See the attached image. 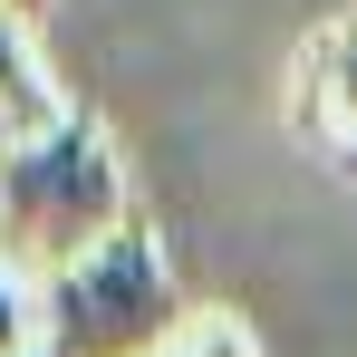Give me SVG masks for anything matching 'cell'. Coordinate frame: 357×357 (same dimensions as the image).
Masks as SVG:
<instances>
[{
  "instance_id": "cell-3",
  "label": "cell",
  "mask_w": 357,
  "mask_h": 357,
  "mask_svg": "<svg viewBox=\"0 0 357 357\" xmlns=\"http://www.w3.org/2000/svg\"><path fill=\"white\" fill-rule=\"evenodd\" d=\"M299 126L328 145H357V10L299 49Z\"/></svg>"
},
{
  "instance_id": "cell-6",
  "label": "cell",
  "mask_w": 357,
  "mask_h": 357,
  "mask_svg": "<svg viewBox=\"0 0 357 357\" xmlns=\"http://www.w3.org/2000/svg\"><path fill=\"white\" fill-rule=\"evenodd\" d=\"M174 357H261V348H251V328H241L232 309H193L183 338H174Z\"/></svg>"
},
{
  "instance_id": "cell-4",
  "label": "cell",
  "mask_w": 357,
  "mask_h": 357,
  "mask_svg": "<svg viewBox=\"0 0 357 357\" xmlns=\"http://www.w3.org/2000/svg\"><path fill=\"white\" fill-rule=\"evenodd\" d=\"M68 116H77V107L49 87V68L29 49V20L0 10V145H29V135H49V126H68Z\"/></svg>"
},
{
  "instance_id": "cell-8",
  "label": "cell",
  "mask_w": 357,
  "mask_h": 357,
  "mask_svg": "<svg viewBox=\"0 0 357 357\" xmlns=\"http://www.w3.org/2000/svg\"><path fill=\"white\" fill-rule=\"evenodd\" d=\"M29 357H49V348H29Z\"/></svg>"
},
{
  "instance_id": "cell-7",
  "label": "cell",
  "mask_w": 357,
  "mask_h": 357,
  "mask_svg": "<svg viewBox=\"0 0 357 357\" xmlns=\"http://www.w3.org/2000/svg\"><path fill=\"white\" fill-rule=\"evenodd\" d=\"M0 10H10V20H39V10H49V0H0Z\"/></svg>"
},
{
  "instance_id": "cell-2",
  "label": "cell",
  "mask_w": 357,
  "mask_h": 357,
  "mask_svg": "<svg viewBox=\"0 0 357 357\" xmlns=\"http://www.w3.org/2000/svg\"><path fill=\"white\" fill-rule=\"evenodd\" d=\"M183 290L145 222L97 241L87 261H68L39 280V348L49 357H174L183 338Z\"/></svg>"
},
{
  "instance_id": "cell-1",
  "label": "cell",
  "mask_w": 357,
  "mask_h": 357,
  "mask_svg": "<svg viewBox=\"0 0 357 357\" xmlns=\"http://www.w3.org/2000/svg\"><path fill=\"white\" fill-rule=\"evenodd\" d=\"M135 222V193H126L116 135L97 116H68L29 145H0V261L20 271H68L87 261L97 241H116Z\"/></svg>"
},
{
  "instance_id": "cell-5",
  "label": "cell",
  "mask_w": 357,
  "mask_h": 357,
  "mask_svg": "<svg viewBox=\"0 0 357 357\" xmlns=\"http://www.w3.org/2000/svg\"><path fill=\"white\" fill-rule=\"evenodd\" d=\"M39 348V271L0 261V357H29Z\"/></svg>"
}]
</instances>
